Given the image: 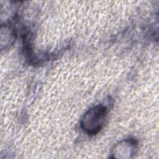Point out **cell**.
Here are the masks:
<instances>
[{
    "instance_id": "obj_1",
    "label": "cell",
    "mask_w": 159,
    "mask_h": 159,
    "mask_svg": "<svg viewBox=\"0 0 159 159\" xmlns=\"http://www.w3.org/2000/svg\"><path fill=\"white\" fill-rule=\"evenodd\" d=\"M107 115L106 106L99 104L89 109L81 120V127L89 135H95L102 127Z\"/></svg>"
},
{
    "instance_id": "obj_2",
    "label": "cell",
    "mask_w": 159,
    "mask_h": 159,
    "mask_svg": "<svg viewBox=\"0 0 159 159\" xmlns=\"http://www.w3.org/2000/svg\"><path fill=\"white\" fill-rule=\"evenodd\" d=\"M137 143L133 139L125 140L117 144L112 154L115 158H130L135 153Z\"/></svg>"
}]
</instances>
